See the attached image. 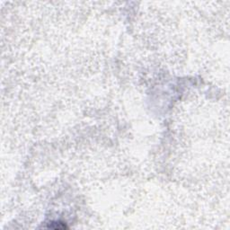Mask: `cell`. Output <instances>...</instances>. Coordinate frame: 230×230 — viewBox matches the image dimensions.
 <instances>
[{"label": "cell", "mask_w": 230, "mask_h": 230, "mask_svg": "<svg viewBox=\"0 0 230 230\" xmlns=\"http://www.w3.org/2000/svg\"><path fill=\"white\" fill-rule=\"evenodd\" d=\"M48 227L54 228V229H64V228H67L65 224L59 223V222H51V224H49V226Z\"/></svg>", "instance_id": "cell-1"}]
</instances>
